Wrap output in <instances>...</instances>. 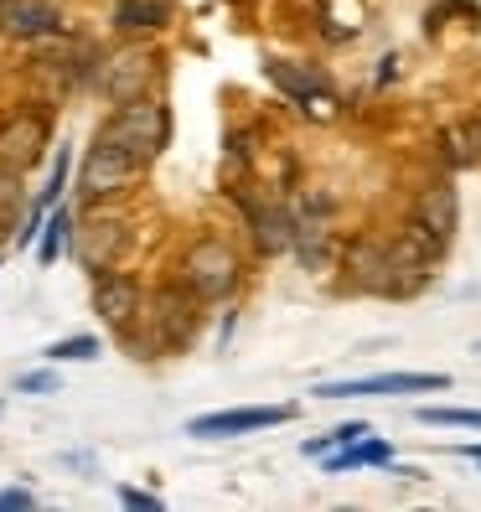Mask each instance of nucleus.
<instances>
[{
  "mask_svg": "<svg viewBox=\"0 0 481 512\" xmlns=\"http://www.w3.org/2000/svg\"><path fill=\"white\" fill-rule=\"evenodd\" d=\"M197 321H202V295L176 275L166 280L156 295H150V306H145V347L135 357H161V352H176V347H187L197 337Z\"/></svg>",
  "mask_w": 481,
  "mask_h": 512,
  "instance_id": "f257e3e1",
  "label": "nucleus"
},
{
  "mask_svg": "<svg viewBox=\"0 0 481 512\" xmlns=\"http://www.w3.org/2000/svg\"><path fill=\"white\" fill-rule=\"evenodd\" d=\"M99 135L114 140V145H125L130 156H140V161L150 166V161H156L161 150H166V140H171V114H166L161 99L140 94V99L114 104V114L99 125Z\"/></svg>",
  "mask_w": 481,
  "mask_h": 512,
  "instance_id": "f03ea898",
  "label": "nucleus"
},
{
  "mask_svg": "<svg viewBox=\"0 0 481 512\" xmlns=\"http://www.w3.org/2000/svg\"><path fill=\"white\" fill-rule=\"evenodd\" d=\"M140 176H145V161H140V156H130L125 145L94 135V145H88V156H83V166H78V197H83L88 207H99L104 197L130 192Z\"/></svg>",
  "mask_w": 481,
  "mask_h": 512,
  "instance_id": "7ed1b4c3",
  "label": "nucleus"
},
{
  "mask_svg": "<svg viewBox=\"0 0 481 512\" xmlns=\"http://www.w3.org/2000/svg\"><path fill=\"white\" fill-rule=\"evenodd\" d=\"M388 259H394V290H388V295H419V290L435 280V269L445 259V244L425 223L404 218L399 233L388 238Z\"/></svg>",
  "mask_w": 481,
  "mask_h": 512,
  "instance_id": "20e7f679",
  "label": "nucleus"
},
{
  "mask_svg": "<svg viewBox=\"0 0 481 512\" xmlns=\"http://www.w3.org/2000/svg\"><path fill=\"white\" fill-rule=\"evenodd\" d=\"M238 275H244V264H238V249L218 233H202L187 244L182 254V280L202 295V300H228L238 290Z\"/></svg>",
  "mask_w": 481,
  "mask_h": 512,
  "instance_id": "39448f33",
  "label": "nucleus"
},
{
  "mask_svg": "<svg viewBox=\"0 0 481 512\" xmlns=\"http://www.w3.org/2000/svg\"><path fill=\"white\" fill-rule=\"evenodd\" d=\"M450 373H368V378H337L316 383L311 394L337 404V399H404V394H445Z\"/></svg>",
  "mask_w": 481,
  "mask_h": 512,
  "instance_id": "423d86ee",
  "label": "nucleus"
},
{
  "mask_svg": "<svg viewBox=\"0 0 481 512\" xmlns=\"http://www.w3.org/2000/svg\"><path fill=\"white\" fill-rule=\"evenodd\" d=\"M264 78L275 83L290 104L306 109L311 119H337V94H332V83H326L316 68L290 63V57H269V63H264Z\"/></svg>",
  "mask_w": 481,
  "mask_h": 512,
  "instance_id": "0eeeda50",
  "label": "nucleus"
},
{
  "mask_svg": "<svg viewBox=\"0 0 481 512\" xmlns=\"http://www.w3.org/2000/svg\"><path fill=\"white\" fill-rule=\"evenodd\" d=\"M295 414H300L295 404H254V409H218V414H197V419H187V435H192V440H233V435H259V430L290 425Z\"/></svg>",
  "mask_w": 481,
  "mask_h": 512,
  "instance_id": "6e6552de",
  "label": "nucleus"
},
{
  "mask_svg": "<svg viewBox=\"0 0 481 512\" xmlns=\"http://www.w3.org/2000/svg\"><path fill=\"white\" fill-rule=\"evenodd\" d=\"M125 249H130V223L119 218V213H94L83 228L73 223V259L83 264V269H114L119 259H125Z\"/></svg>",
  "mask_w": 481,
  "mask_h": 512,
  "instance_id": "1a4fd4ad",
  "label": "nucleus"
},
{
  "mask_svg": "<svg viewBox=\"0 0 481 512\" xmlns=\"http://www.w3.org/2000/svg\"><path fill=\"white\" fill-rule=\"evenodd\" d=\"M94 316L109 326V331H125L145 316V290L135 275L125 269H99L94 275Z\"/></svg>",
  "mask_w": 481,
  "mask_h": 512,
  "instance_id": "9d476101",
  "label": "nucleus"
},
{
  "mask_svg": "<svg viewBox=\"0 0 481 512\" xmlns=\"http://www.w3.org/2000/svg\"><path fill=\"white\" fill-rule=\"evenodd\" d=\"M47 114L37 109H21L11 119H0V166H11V171H32L42 156H47Z\"/></svg>",
  "mask_w": 481,
  "mask_h": 512,
  "instance_id": "9b49d317",
  "label": "nucleus"
},
{
  "mask_svg": "<svg viewBox=\"0 0 481 512\" xmlns=\"http://www.w3.org/2000/svg\"><path fill=\"white\" fill-rule=\"evenodd\" d=\"M347 285L368 290V295H388L394 290V259H388V244L373 233H357L347 244Z\"/></svg>",
  "mask_w": 481,
  "mask_h": 512,
  "instance_id": "f8f14e48",
  "label": "nucleus"
},
{
  "mask_svg": "<svg viewBox=\"0 0 481 512\" xmlns=\"http://www.w3.org/2000/svg\"><path fill=\"white\" fill-rule=\"evenodd\" d=\"M409 218L425 223L440 244H450V238H456V228H461V197H456V187H450V176H430V182L414 192Z\"/></svg>",
  "mask_w": 481,
  "mask_h": 512,
  "instance_id": "ddd939ff",
  "label": "nucleus"
},
{
  "mask_svg": "<svg viewBox=\"0 0 481 512\" xmlns=\"http://www.w3.org/2000/svg\"><path fill=\"white\" fill-rule=\"evenodd\" d=\"M290 213H295V254L316 275V269L332 264V202H300Z\"/></svg>",
  "mask_w": 481,
  "mask_h": 512,
  "instance_id": "4468645a",
  "label": "nucleus"
},
{
  "mask_svg": "<svg viewBox=\"0 0 481 512\" xmlns=\"http://www.w3.org/2000/svg\"><path fill=\"white\" fill-rule=\"evenodd\" d=\"M150 83H156V52H145V47H119L104 63V94L114 104L150 94Z\"/></svg>",
  "mask_w": 481,
  "mask_h": 512,
  "instance_id": "2eb2a0df",
  "label": "nucleus"
},
{
  "mask_svg": "<svg viewBox=\"0 0 481 512\" xmlns=\"http://www.w3.org/2000/svg\"><path fill=\"white\" fill-rule=\"evenodd\" d=\"M244 218L254 233V249L259 254H290L295 249V213L275 197H249L244 202Z\"/></svg>",
  "mask_w": 481,
  "mask_h": 512,
  "instance_id": "dca6fc26",
  "label": "nucleus"
},
{
  "mask_svg": "<svg viewBox=\"0 0 481 512\" xmlns=\"http://www.w3.org/2000/svg\"><path fill=\"white\" fill-rule=\"evenodd\" d=\"M0 32L16 42H37V37H57L63 32V11L52 0H6L0 6Z\"/></svg>",
  "mask_w": 481,
  "mask_h": 512,
  "instance_id": "f3484780",
  "label": "nucleus"
},
{
  "mask_svg": "<svg viewBox=\"0 0 481 512\" xmlns=\"http://www.w3.org/2000/svg\"><path fill=\"white\" fill-rule=\"evenodd\" d=\"M368 466H394V445L378 440V435H363L342 450H326L321 456V471L326 476H347V471H368Z\"/></svg>",
  "mask_w": 481,
  "mask_h": 512,
  "instance_id": "a211bd4d",
  "label": "nucleus"
},
{
  "mask_svg": "<svg viewBox=\"0 0 481 512\" xmlns=\"http://www.w3.org/2000/svg\"><path fill=\"white\" fill-rule=\"evenodd\" d=\"M73 207L68 202H57L52 213H47V223H42V233H37V264L42 269H52L57 259H63V249H73Z\"/></svg>",
  "mask_w": 481,
  "mask_h": 512,
  "instance_id": "6ab92c4d",
  "label": "nucleus"
},
{
  "mask_svg": "<svg viewBox=\"0 0 481 512\" xmlns=\"http://www.w3.org/2000/svg\"><path fill=\"white\" fill-rule=\"evenodd\" d=\"M114 26L119 32H156V26H166V0H119Z\"/></svg>",
  "mask_w": 481,
  "mask_h": 512,
  "instance_id": "aec40b11",
  "label": "nucleus"
},
{
  "mask_svg": "<svg viewBox=\"0 0 481 512\" xmlns=\"http://www.w3.org/2000/svg\"><path fill=\"white\" fill-rule=\"evenodd\" d=\"M21 176L26 171H11V166H0V223H21L26 213H32V197H26V187H21Z\"/></svg>",
  "mask_w": 481,
  "mask_h": 512,
  "instance_id": "412c9836",
  "label": "nucleus"
},
{
  "mask_svg": "<svg viewBox=\"0 0 481 512\" xmlns=\"http://www.w3.org/2000/svg\"><path fill=\"white\" fill-rule=\"evenodd\" d=\"M68 171H73V150L63 145L57 150V161H52V176H47V187L32 197V213H52L57 202H63V192H68Z\"/></svg>",
  "mask_w": 481,
  "mask_h": 512,
  "instance_id": "4be33fe9",
  "label": "nucleus"
},
{
  "mask_svg": "<svg viewBox=\"0 0 481 512\" xmlns=\"http://www.w3.org/2000/svg\"><path fill=\"white\" fill-rule=\"evenodd\" d=\"M419 425H440V430H481V409H450V404H425Z\"/></svg>",
  "mask_w": 481,
  "mask_h": 512,
  "instance_id": "5701e85b",
  "label": "nucleus"
},
{
  "mask_svg": "<svg viewBox=\"0 0 481 512\" xmlns=\"http://www.w3.org/2000/svg\"><path fill=\"white\" fill-rule=\"evenodd\" d=\"M42 357L52 368L57 363H94V357H99V337H63V342H52Z\"/></svg>",
  "mask_w": 481,
  "mask_h": 512,
  "instance_id": "b1692460",
  "label": "nucleus"
},
{
  "mask_svg": "<svg viewBox=\"0 0 481 512\" xmlns=\"http://www.w3.org/2000/svg\"><path fill=\"white\" fill-rule=\"evenodd\" d=\"M16 394H63V383H57L52 368H37V373H21L16 378Z\"/></svg>",
  "mask_w": 481,
  "mask_h": 512,
  "instance_id": "393cba45",
  "label": "nucleus"
},
{
  "mask_svg": "<svg viewBox=\"0 0 481 512\" xmlns=\"http://www.w3.org/2000/svg\"><path fill=\"white\" fill-rule=\"evenodd\" d=\"M119 502L135 507V512H161V507H166L156 492H140V487H119Z\"/></svg>",
  "mask_w": 481,
  "mask_h": 512,
  "instance_id": "a878e982",
  "label": "nucleus"
},
{
  "mask_svg": "<svg viewBox=\"0 0 481 512\" xmlns=\"http://www.w3.org/2000/svg\"><path fill=\"white\" fill-rule=\"evenodd\" d=\"M26 507H37L32 487H0V512H26Z\"/></svg>",
  "mask_w": 481,
  "mask_h": 512,
  "instance_id": "bb28decb",
  "label": "nucleus"
},
{
  "mask_svg": "<svg viewBox=\"0 0 481 512\" xmlns=\"http://www.w3.org/2000/svg\"><path fill=\"white\" fill-rule=\"evenodd\" d=\"M363 435H373V425H368V419H347V425H337V430H332L337 450H342V445H352V440H363Z\"/></svg>",
  "mask_w": 481,
  "mask_h": 512,
  "instance_id": "cd10ccee",
  "label": "nucleus"
},
{
  "mask_svg": "<svg viewBox=\"0 0 481 512\" xmlns=\"http://www.w3.org/2000/svg\"><path fill=\"white\" fill-rule=\"evenodd\" d=\"M326 450H337V440L332 435H316V440H300V456H311V461H321Z\"/></svg>",
  "mask_w": 481,
  "mask_h": 512,
  "instance_id": "c85d7f7f",
  "label": "nucleus"
},
{
  "mask_svg": "<svg viewBox=\"0 0 481 512\" xmlns=\"http://www.w3.org/2000/svg\"><path fill=\"white\" fill-rule=\"evenodd\" d=\"M456 456H466V461H481V445H456Z\"/></svg>",
  "mask_w": 481,
  "mask_h": 512,
  "instance_id": "c756f323",
  "label": "nucleus"
},
{
  "mask_svg": "<svg viewBox=\"0 0 481 512\" xmlns=\"http://www.w3.org/2000/svg\"><path fill=\"white\" fill-rule=\"evenodd\" d=\"M0 244H6V223H0Z\"/></svg>",
  "mask_w": 481,
  "mask_h": 512,
  "instance_id": "7c9ffc66",
  "label": "nucleus"
},
{
  "mask_svg": "<svg viewBox=\"0 0 481 512\" xmlns=\"http://www.w3.org/2000/svg\"><path fill=\"white\" fill-rule=\"evenodd\" d=\"M471 352H476V357H481V337H476V347H471Z\"/></svg>",
  "mask_w": 481,
  "mask_h": 512,
  "instance_id": "2f4dec72",
  "label": "nucleus"
}]
</instances>
